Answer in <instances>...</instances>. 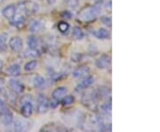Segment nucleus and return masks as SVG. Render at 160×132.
<instances>
[{"label": "nucleus", "instance_id": "bb28decb", "mask_svg": "<svg viewBox=\"0 0 160 132\" xmlns=\"http://www.w3.org/2000/svg\"><path fill=\"white\" fill-rule=\"evenodd\" d=\"M71 58H72V61H73V62L78 63V62H80V61L82 60L83 55H82V54H79V53H74V54L72 55Z\"/></svg>", "mask_w": 160, "mask_h": 132}, {"label": "nucleus", "instance_id": "2eb2a0df", "mask_svg": "<svg viewBox=\"0 0 160 132\" xmlns=\"http://www.w3.org/2000/svg\"><path fill=\"white\" fill-rule=\"evenodd\" d=\"M6 72H7V74L10 75V76L17 77V76L21 74V67L17 63H13V64H12L7 68Z\"/></svg>", "mask_w": 160, "mask_h": 132}, {"label": "nucleus", "instance_id": "c756f323", "mask_svg": "<svg viewBox=\"0 0 160 132\" xmlns=\"http://www.w3.org/2000/svg\"><path fill=\"white\" fill-rule=\"evenodd\" d=\"M3 1H4V0H0V4H1V3H2Z\"/></svg>", "mask_w": 160, "mask_h": 132}, {"label": "nucleus", "instance_id": "423d86ee", "mask_svg": "<svg viewBox=\"0 0 160 132\" xmlns=\"http://www.w3.org/2000/svg\"><path fill=\"white\" fill-rule=\"evenodd\" d=\"M111 63V58L107 55H102L98 58L95 62V65L99 69H107Z\"/></svg>", "mask_w": 160, "mask_h": 132}, {"label": "nucleus", "instance_id": "9d476101", "mask_svg": "<svg viewBox=\"0 0 160 132\" xmlns=\"http://www.w3.org/2000/svg\"><path fill=\"white\" fill-rule=\"evenodd\" d=\"M9 86L11 87L12 90L16 94H21L24 90V86L22 83L15 79H12L9 81Z\"/></svg>", "mask_w": 160, "mask_h": 132}, {"label": "nucleus", "instance_id": "cd10ccee", "mask_svg": "<svg viewBox=\"0 0 160 132\" xmlns=\"http://www.w3.org/2000/svg\"><path fill=\"white\" fill-rule=\"evenodd\" d=\"M55 2H56V0H47V3H48L49 5H53Z\"/></svg>", "mask_w": 160, "mask_h": 132}, {"label": "nucleus", "instance_id": "f257e3e1", "mask_svg": "<svg viewBox=\"0 0 160 132\" xmlns=\"http://www.w3.org/2000/svg\"><path fill=\"white\" fill-rule=\"evenodd\" d=\"M101 9H102L101 4H100V2H98L94 6H90L81 12L79 13V19L82 21H85V22L91 21L99 15Z\"/></svg>", "mask_w": 160, "mask_h": 132}, {"label": "nucleus", "instance_id": "b1692460", "mask_svg": "<svg viewBox=\"0 0 160 132\" xmlns=\"http://www.w3.org/2000/svg\"><path fill=\"white\" fill-rule=\"evenodd\" d=\"M61 100H62V103L63 105H69V104H72L75 102L74 97L71 96V95L65 96Z\"/></svg>", "mask_w": 160, "mask_h": 132}, {"label": "nucleus", "instance_id": "f3484780", "mask_svg": "<svg viewBox=\"0 0 160 132\" xmlns=\"http://www.w3.org/2000/svg\"><path fill=\"white\" fill-rule=\"evenodd\" d=\"M13 129L18 132L24 131V130L27 129V123L24 121H22V120H17V121H14Z\"/></svg>", "mask_w": 160, "mask_h": 132}, {"label": "nucleus", "instance_id": "6e6552de", "mask_svg": "<svg viewBox=\"0 0 160 132\" xmlns=\"http://www.w3.org/2000/svg\"><path fill=\"white\" fill-rule=\"evenodd\" d=\"M16 10H17L16 6L13 4H11V5H8V6H6V7L3 8L2 14L6 19L11 20L12 18L14 16V14L16 13Z\"/></svg>", "mask_w": 160, "mask_h": 132}, {"label": "nucleus", "instance_id": "f8f14e48", "mask_svg": "<svg viewBox=\"0 0 160 132\" xmlns=\"http://www.w3.org/2000/svg\"><path fill=\"white\" fill-rule=\"evenodd\" d=\"M67 93H68V89H67L65 87H58L57 88H55V89L52 91V98H53L54 100L59 101V100H61L63 97H65Z\"/></svg>", "mask_w": 160, "mask_h": 132}, {"label": "nucleus", "instance_id": "dca6fc26", "mask_svg": "<svg viewBox=\"0 0 160 132\" xmlns=\"http://www.w3.org/2000/svg\"><path fill=\"white\" fill-rule=\"evenodd\" d=\"M94 36L99 40H107V39H109V33L108 29H104V28H100L94 32Z\"/></svg>", "mask_w": 160, "mask_h": 132}, {"label": "nucleus", "instance_id": "a878e982", "mask_svg": "<svg viewBox=\"0 0 160 132\" xmlns=\"http://www.w3.org/2000/svg\"><path fill=\"white\" fill-rule=\"evenodd\" d=\"M101 21L103 24H105L106 26H109V27H111V18L110 16H108V15H103L101 18Z\"/></svg>", "mask_w": 160, "mask_h": 132}, {"label": "nucleus", "instance_id": "412c9836", "mask_svg": "<svg viewBox=\"0 0 160 132\" xmlns=\"http://www.w3.org/2000/svg\"><path fill=\"white\" fill-rule=\"evenodd\" d=\"M72 36H73V38H74L75 40H83L84 39V32H83V30L78 28V27H74L73 28V30H72Z\"/></svg>", "mask_w": 160, "mask_h": 132}, {"label": "nucleus", "instance_id": "4468645a", "mask_svg": "<svg viewBox=\"0 0 160 132\" xmlns=\"http://www.w3.org/2000/svg\"><path fill=\"white\" fill-rule=\"evenodd\" d=\"M11 23L13 26H16V27L22 26L23 23H25V15L21 13H16L14 16L11 19Z\"/></svg>", "mask_w": 160, "mask_h": 132}, {"label": "nucleus", "instance_id": "0eeeda50", "mask_svg": "<svg viewBox=\"0 0 160 132\" xmlns=\"http://www.w3.org/2000/svg\"><path fill=\"white\" fill-rule=\"evenodd\" d=\"M9 47L14 53H18L22 48V40L20 37H12L9 40Z\"/></svg>", "mask_w": 160, "mask_h": 132}, {"label": "nucleus", "instance_id": "39448f33", "mask_svg": "<svg viewBox=\"0 0 160 132\" xmlns=\"http://www.w3.org/2000/svg\"><path fill=\"white\" fill-rule=\"evenodd\" d=\"M33 113V104L29 97H25L22 101V106H21V114L23 117L29 118L32 115Z\"/></svg>", "mask_w": 160, "mask_h": 132}, {"label": "nucleus", "instance_id": "a211bd4d", "mask_svg": "<svg viewBox=\"0 0 160 132\" xmlns=\"http://www.w3.org/2000/svg\"><path fill=\"white\" fill-rule=\"evenodd\" d=\"M46 81L44 79V77H42L41 75H36L33 79V85L37 88H40L45 85Z\"/></svg>", "mask_w": 160, "mask_h": 132}, {"label": "nucleus", "instance_id": "f03ea898", "mask_svg": "<svg viewBox=\"0 0 160 132\" xmlns=\"http://www.w3.org/2000/svg\"><path fill=\"white\" fill-rule=\"evenodd\" d=\"M18 10L24 15H31L39 11V6L33 1H24L18 5Z\"/></svg>", "mask_w": 160, "mask_h": 132}, {"label": "nucleus", "instance_id": "393cba45", "mask_svg": "<svg viewBox=\"0 0 160 132\" xmlns=\"http://www.w3.org/2000/svg\"><path fill=\"white\" fill-rule=\"evenodd\" d=\"M58 29L62 32V33H66L69 29V23H67L66 22H62L58 24Z\"/></svg>", "mask_w": 160, "mask_h": 132}, {"label": "nucleus", "instance_id": "c85d7f7f", "mask_svg": "<svg viewBox=\"0 0 160 132\" xmlns=\"http://www.w3.org/2000/svg\"><path fill=\"white\" fill-rule=\"evenodd\" d=\"M2 90H3V82H2V84L0 83V93L2 92Z\"/></svg>", "mask_w": 160, "mask_h": 132}, {"label": "nucleus", "instance_id": "9b49d317", "mask_svg": "<svg viewBox=\"0 0 160 132\" xmlns=\"http://www.w3.org/2000/svg\"><path fill=\"white\" fill-rule=\"evenodd\" d=\"M45 28V23H43L40 20H33L30 24H29V31L34 33V32H38V31H41Z\"/></svg>", "mask_w": 160, "mask_h": 132}, {"label": "nucleus", "instance_id": "7ed1b4c3", "mask_svg": "<svg viewBox=\"0 0 160 132\" xmlns=\"http://www.w3.org/2000/svg\"><path fill=\"white\" fill-rule=\"evenodd\" d=\"M0 111L2 114V121L5 124V126H10L12 121H13V116L10 110L6 106L4 102L0 100Z\"/></svg>", "mask_w": 160, "mask_h": 132}, {"label": "nucleus", "instance_id": "aec40b11", "mask_svg": "<svg viewBox=\"0 0 160 132\" xmlns=\"http://www.w3.org/2000/svg\"><path fill=\"white\" fill-rule=\"evenodd\" d=\"M7 40H8V35L6 33L0 34V52H4L6 50Z\"/></svg>", "mask_w": 160, "mask_h": 132}, {"label": "nucleus", "instance_id": "ddd939ff", "mask_svg": "<svg viewBox=\"0 0 160 132\" xmlns=\"http://www.w3.org/2000/svg\"><path fill=\"white\" fill-rule=\"evenodd\" d=\"M89 72H90V69L88 66H82V67H79V68L73 71L72 76L74 78H83L86 75H88Z\"/></svg>", "mask_w": 160, "mask_h": 132}, {"label": "nucleus", "instance_id": "6ab92c4d", "mask_svg": "<svg viewBox=\"0 0 160 132\" xmlns=\"http://www.w3.org/2000/svg\"><path fill=\"white\" fill-rule=\"evenodd\" d=\"M27 46L30 49H37L38 46V39L35 36H29L27 40Z\"/></svg>", "mask_w": 160, "mask_h": 132}, {"label": "nucleus", "instance_id": "1a4fd4ad", "mask_svg": "<svg viewBox=\"0 0 160 132\" xmlns=\"http://www.w3.org/2000/svg\"><path fill=\"white\" fill-rule=\"evenodd\" d=\"M93 81H94V79H93L92 76L86 75L85 77H83V79L78 82L77 88L78 89H86V88L91 86L92 84L93 83Z\"/></svg>", "mask_w": 160, "mask_h": 132}, {"label": "nucleus", "instance_id": "4be33fe9", "mask_svg": "<svg viewBox=\"0 0 160 132\" xmlns=\"http://www.w3.org/2000/svg\"><path fill=\"white\" fill-rule=\"evenodd\" d=\"M39 51L37 49H27L26 51L24 52V56L27 58H36L39 55Z\"/></svg>", "mask_w": 160, "mask_h": 132}, {"label": "nucleus", "instance_id": "5701e85b", "mask_svg": "<svg viewBox=\"0 0 160 132\" xmlns=\"http://www.w3.org/2000/svg\"><path fill=\"white\" fill-rule=\"evenodd\" d=\"M38 61L37 60H31L29 61L28 63H26V64L24 65V70L26 71H34L37 67H38Z\"/></svg>", "mask_w": 160, "mask_h": 132}, {"label": "nucleus", "instance_id": "20e7f679", "mask_svg": "<svg viewBox=\"0 0 160 132\" xmlns=\"http://www.w3.org/2000/svg\"><path fill=\"white\" fill-rule=\"evenodd\" d=\"M37 112L38 114H46L47 111L49 110L50 107V102L47 99L46 97L43 94H39L38 96V101H37Z\"/></svg>", "mask_w": 160, "mask_h": 132}]
</instances>
